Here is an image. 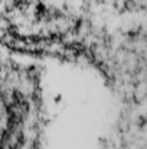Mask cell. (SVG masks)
Listing matches in <instances>:
<instances>
[{
    "label": "cell",
    "mask_w": 147,
    "mask_h": 149,
    "mask_svg": "<svg viewBox=\"0 0 147 149\" xmlns=\"http://www.w3.org/2000/svg\"><path fill=\"white\" fill-rule=\"evenodd\" d=\"M46 126L41 68L0 54V149H41Z\"/></svg>",
    "instance_id": "obj_1"
}]
</instances>
